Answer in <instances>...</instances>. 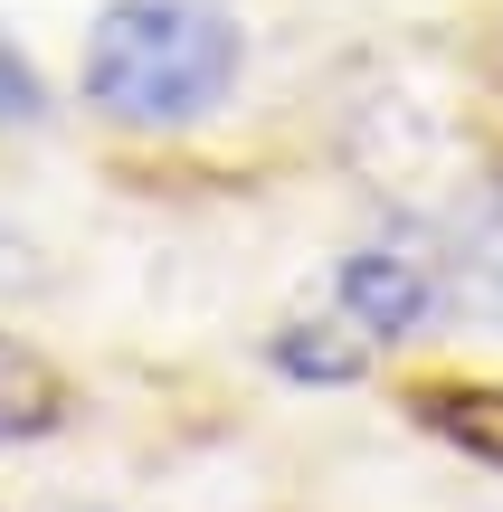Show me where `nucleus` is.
<instances>
[{"label": "nucleus", "mask_w": 503, "mask_h": 512, "mask_svg": "<svg viewBox=\"0 0 503 512\" xmlns=\"http://www.w3.org/2000/svg\"><path fill=\"white\" fill-rule=\"evenodd\" d=\"M38 285H48V266H38V247L19 238L10 219H0V294H38Z\"/></svg>", "instance_id": "obj_8"}, {"label": "nucleus", "mask_w": 503, "mask_h": 512, "mask_svg": "<svg viewBox=\"0 0 503 512\" xmlns=\"http://www.w3.org/2000/svg\"><path fill=\"white\" fill-rule=\"evenodd\" d=\"M276 370H285V380H314V389H342V380L371 370V342H361L342 313H314V323L295 313V323L276 332Z\"/></svg>", "instance_id": "obj_5"}, {"label": "nucleus", "mask_w": 503, "mask_h": 512, "mask_svg": "<svg viewBox=\"0 0 503 512\" xmlns=\"http://www.w3.org/2000/svg\"><path fill=\"white\" fill-rule=\"evenodd\" d=\"M333 313L371 351H399L428 323H447V238L418 228V219H390L380 238H361L333 266Z\"/></svg>", "instance_id": "obj_2"}, {"label": "nucleus", "mask_w": 503, "mask_h": 512, "mask_svg": "<svg viewBox=\"0 0 503 512\" xmlns=\"http://www.w3.org/2000/svg\"><path fill=\"white\" fill-rule=\"evenodd\" d=\"M67 427V380L38 361L19 332H0V446H29Z\"/></svg>", "instance_id": "obj_4"}, {"label": "nucleus", "mask_w": 503, "mask_h": 512, "mask_svg": "<svg viewBox=\"0 0 503 512\" xmlns=\"http://www.w3.org/2000/svg\"><path fill=\"white\" fill-rule=\"evenodd\" d=\"M48 124V76L29 67V48H19L10 29H0V133H38Z\"/></svg>", "instance_id": "obj_7"}, {"label": "nucleus", "mask_w": 503, "mask_h": 512, "mask_svg": "<svg viewBox=\"0 0 503 512\" xmlns=\"http://www.w3.org/2000/svg\"><path fill=\"white\" fill-rule=\"evenodd\" d=\"M247 76V19L228 0H105L76 48V95L124 133H190L228 114Z\"/></svg>", "instance_id": "obj_1"}, {"label": "nucleus", "mask_w": 503, "mask_h": 512, "mask_svg": "<svg viewBox=\"0 0 503 512\" xmlns=\"http://www.w3.org/2000/svg\"><path fill=\"white\" fill-rule=\"evenodd\" d=\"M447 313L503 332V181L447 228Z\"/></svg>", "instance_id": "obj_3"}, {"label": "nucleus", "mask_w": 503, "mask_h": 512, "mask_svg": "<svg viewBox=\"0 0 503 512\" xmlns=\"http://www.w3.org/2000/svg\"><path fill=\"white\" fill-rule=\"evenodd\" d=\"M437 427H447L475 465L503 475V389H456V399H437Z\"/></svg>", "instance_id": "obj_6"}]
</instances>
